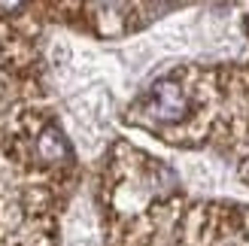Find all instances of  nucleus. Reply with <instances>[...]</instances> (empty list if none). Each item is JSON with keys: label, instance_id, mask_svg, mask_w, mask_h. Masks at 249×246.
I'll return each instance as SVG.
<instances>
[{"label": "nucleus", "instance_id": "f257e3e1", "mask_svg": "<svg viewBox=\"0 0 249 246\" xmlns=\"http://www.w3.org/2000/svg\"><path fill=\"white\" fill-rule=\"evenodd\" d=\"M210 104L207 73L179 67L158 76L128 109V122L177 146H195L201 140L204 106Z\"/></svg>", "mask_w": 249, "mask_h": 246}]
</instances>
